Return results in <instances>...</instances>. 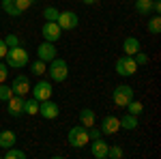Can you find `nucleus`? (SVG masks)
<instances>
[{
    "label": "nucleus",
    "mask_w": 161,
    "mask_h": 159,
    "mask_svg": "<svg viewBox=\"0 0 161 159\" xmlns=\"http://www.w3.org/2000/svg\"><path fill=\"white\" fill-rule=\"evenodd\" d=\"M88 144H90V155H92V157H97V159L108 157V146H110V144H108L105 140L97 138V140H90Z\"/></svg>",
    "instance_id": "ddd939ff"
},
{
    "label": "nucleus",
    "mask_w": 161,
    "mask_h": 159,
    "mask_svg": "<svg viewBox=\"0 0 161 159\" xmlns=\"http://www.w3.org/2000/svg\"><path fill=\"white\" fill-rule=\"evenodd\" d=\"M4 157H7V159H26V153H24V150H19V148H15V146H11V148H7Z\"/></svg>",
    "instance_id": "393cba45"
},
{
    "label": "nucleus",
    "mask_w": 161,
    "mask_h": 159,
    "mask_svg": "<svg viewBox=\"0 0 161 159\" xmlns=\"http://www.w3.org/2000/svg\"><path fill=\"white\" fill-rule=\"evenodd\" d=\"M47 75L52 82H64L69 77V65L64 58H52L47 62Z\"/></svg>",
    "instance_id": "f03ea898"
},
{
    "label": "nucleus",
    "mask_w": 161,
    "mask_h": 159,
    "mask_svg": "<svg viewBox=\"0 0 161 159\" xmlns=\"http://www.w3.org/2000/svg\"><path fill=\"white\" fill-rule=\"evenodd\" d=\"M101 133H105V135H114V133H118L120 131V118L118 116H114V114H108L103 121H101Z\"/></svg>",
    "instance_id": "9d476101"
},
{
    "label": "nucleus",
    "mask_w": 161,
    "mask_h": 159,
    "mask_svg": "<svg viewBox=\"0 0 161 159\" xmlns=\"http://www.w3.org/2000/svg\"><path fill=\"white\" fill-rule=\"evenodd\" d=\"M58 9L56 7H45L43 9V17H45V22H56V17H58Z\"/></svg>",
    "instance_id": "a878e982"
},
{
    "label": "nucleus",
    "mask_w": 161,
    "mask_h": 159,
    "mask_svg": "<svg viewBox=\"0 0 161 159\" xmlns=\"http://www.w3.org/2000/svg\"><path fill=\"white\" fill-rule=\"evenodd\" d=\"M125 153H123V148L120 146H108V157L110 159H120Z\"/></svg>",
    "instance_id": "cd10ccee"
},
{
    "label": "nucleus",
    "mask_w": 161,
    "mask_h": 159,
    "mask_svg": "<svg viewBox=\"0 0 161 159\" xmlns=\"http://www.w3.org/2000/svg\"><path fill=\"white\" fill-rule=\"evenodd\" d=\"M28 49H24L22 45H17V48H9L7 49V54H4V60H7V67H11V69H22L28 65Z\"/></svg>",
    "instance_id": "f257e3e1"
},
{
    "label": "nucleus",
    "mask_w": 161,
    "mask_h": 159,
    "mask_svg": "<svg viewBox=\"0 0 161 159\" xmlns=\"http://www.w3.org/2000/svg\"><path fill=\"white\" fill-rule=\"evenodd\" d=\"M0 9L7 15H11V17H19L22 15V11L15 7V0H0Z\"/></svg>",
    "instance_id": "a211bd4d"
},
{
    "label": "nucleus",
    "mask_w": 161,
    "mask_h": 159,
    "mask_svg": "<svg viewBox=\"0 0 161 159\" xmlns=\"http://www.w3.org/2000/svg\"><path fill=\"white\" fill-rule=\"evenodd\" d=\"M41 35H43V39L45 41H58L62 35V30H60V26L56 24V22H45V24L41 26Z\"/></svg>",
    "instance_id": "9b49d317"
},
{
    "label": "nucleus",
    "mask_w": 161,
    "mask_h": 159,
    "mask_svg": "<svg viewBox=\"0 0 161 159\" xmlns=\"http://www.w3.org/2000/svg\"><path fill=\"white\" fill-rule=\"evenodd\" d=\"M82 2H84V4H95L97 0H82Z\"/></svg>",
    "instance_id": "c9c22d12"
},
{
    "label": "nucleus",
    "mask_w": 161,
    "mask_h": 159,
    "mask_svg": "<svg viewBox=\"0 0 161 159\" xmlns=\"http://www.w3.org/2000/svg\"><path fill=\"white\" fill-rule=\"evenodd\" d=\"M114 69H116V73L123 75V77H131V75L137 71V65H136V60H133V56H123V58L116 60Z\"/></svg>",
    "instance_id": "423d86ee"
},
{
    "label": "nucleus",
    "mask_w": 161,
    "mask_h": 159,
    "mask_svg": "<svg viewBox=\"0 0 161 159\" xmlns=\"http://www.w3.org/2000/svg\"><path fill=\"white\" fill-rule=\"evenodd\" d=\"M136 11L140 15H148L153 11V0H136Z\"/></svg>",
    "instance_id": "4be33fe9"
},
{
    "label": "nucleus",
    "mask_w": 161,
    "mask_h": 159,
    "mask_svg": "<svg viewBox=\"0 0 161 159\" xmlns=\"http://www.w3.org/2000/svg\"><path fill=\"white\" fill-rule=\"evenodd\" d=\"M56 24L60 26V30H75L80 26V15L75 11H60L56 17Z\"/></svg>",
    "instance_id": "39448f33"
},
{
    "label": "nucleus",
    "mask_w": 161,
    "mask_h": 159,
    "mask_svg": "<svg viewBox=\"0 0 161 159\" xmlns=\"http://www.w3.org/2000/svg\"><path fill=\"white\" fill-rule=\"evenodd\" d=\"M142 49V43H140V39L136 37H127L123 41V52H125V56H133L136 52H140Z\"/></svg>",
    "instance_id": "2eb2a0df"
},
{
    "label": "nucleus",
    "mask_w": 161,
    "mask_h": 159,
    "mask_svg": "<svg viewBox=\"0 0 161 159\" xmlns=\"http://www.w3.org/2000/svg\"><path fill=\"white\" fill-rule=\"evenodd\" d=\"M67 140H69V144L75 146V148L86 146L88 142H90V138H88V129L84 127V125L71 127V129H69V133H67Z\"/></svg>",
    "instance_id": "7ed1b4c3"
},
{
    "label": "nucleus",
    "mask_w": 161,
    "mask_h": 159,
    "mask_svg": "<svg viewBox=\"0 0 161 159\" xmlns=\"http://www.w3.org/2000/svg\"><path fill=\"white\" fill-rule=\"evenodd\" d=\"M4 43H7V48H17V45H19V37L11 32V35L4 37Z\"/></svg>",
    "instance_id": "c756f323"
},
{
    "label": "nucleus",
    "mask_w": 161,
    "mask_h": 159,
    "mask_svg": "<svg viewBox=\"0 0 161 159\" xmlns=\"http://www.w3.org/2000/svg\"><path fill=\"white\" fill-rule=\"evenodd\" d=\"M7 43H4V39H0V58H4V54H7Z\"/></svg>",
    "instance_id": "f704fd0d"
},
{
    "label": "nucleus",
    "mask_w": 161,
    "mask_h": 159,
    "mask_svg": "<svg viewBox=\"0 0 161 159\" xmlns=\"http://www.w3.org/2000/svg\"><path fill=\"white\" fill-rule=\"evenodd\" d=\"M58 52H56V45L52 41H43L41 45L37 48V58H41L43 62H50L52 58H56Z\"/></svg>",
    "instance_id": "f8f14e48"
},
{
    "label": "nucleus",
    "mask_w": 161,
    "mask_h": 159,
    "mask_svg": "<svg viewBox=\"0 0 161 159\" xmlns=\"http://www.w3.org/2000/svg\"><path fill=\"white\" fill-rule=\"evenodd\" d=\"M153 13H155V15H159V13H161V2H159V0H153Z\"/></svg>",
    "instance_id": "72a5a7b5"
},
{
    "label": "nucleus",
    "mask_w": 161,
    "mask_h": 159,
    "mask_svg": "<svg viewBox=\"0 0 161 159\" xmlns=\"http://www.w3.org/2000/svg\"><path fill=\"white\" fill-rule=\"evenodd\" d=\"M52 93H54V88H52V82H50V80H39L37 84L30 88V95L37 99V101L52 99Z\"/></svg>",
    "instance_id": "0eeeda50"
},
{
    "label": "nucleus",
    "mask_w": 161,
    "mask_h": 159,
    "mask_svg": "<svg viewBox=\"0 0 161 159\" xmlns=\"http://www.w3.org/2000/svg\"><path fill=\"white\" fill-rule=\"evenodd\" d=\"M7 77H9V67H7V62L0 60V84H2Z\"/></svg>",
    "instance_id": "473e14b6"
},
{
    "label": "nucleus",
    "mask_w": 161,
    "mask_h": 159,
    "mask_svg": "<svg viewBox=\"0 0 161 159\" xmlns=\"http://www.w3.org/2000/svg\"><path fill=\"white\" fill-rule=\"evenodd\" d=\"M0 11H2V9H0Z\"/></svg>",
    "instance_id": "e433bc0d"
},
{
    "label": "nucleus",
    "mask_w": 161,
    "mask_h": 159,
    "mask_svg": "<svg viewBox=\"0 0 161 159\" xmlns=\"http://www.w3.org/2000/svg\"><path fill=\"white\" fill-rule=\"evenodd\" d=\"M125 108L129 110V114H133V116H140V114L144 112V105H142V101H136V99H131V101H129Z\"/></svg>",
    "instance_id": "5701e85b"
},
{
    "label": "nucleus",
    "mask_w": 161,
    "mask_h": 159,
    "mask_svg": "<svg viewBox=\"0 0 161 159\" xmlns=\"http://www.w3.org/2000/svg\"><path fill=\"white\" fill-rule=\"evenodd\" d=\"M13 95V90H11V86H7L4 82L0 84V101H9V97Z\"/></svg>",
    "instance_id": "bb28decb"
},
{
    "label": "nucleus",
    "mask_w": 161,
    "mask_h": 159,
    "mask_svg": "<svg viewBox=\"0 0 161 159\" xmlns=\"http://www.w3.org/2000/svg\"><path fill=\"white\" fill-rule=\"evenodd\" d=\"M32 2H35V0H15V7L24 13V11H28V9H30V4H32Z\"/></svg>",
    "instance_id": "7c9ffc66"
},
{
    "label": "nucleus",
    "mask_w": 161,
    "mask_h": 159,
    "mask_svg": "<svg viewBox=\"0 0 161 159\" xmlns=\"http://www.w3.org/2000/svg\"><path fill=\"white\" fill-rule=\"evenodd\" d=\"M45 71H47V62H43L41 58H37V60H32L30 62V73L32 75H45Z\"/></svg>",
    "instance_id": "aec40b11"
},
{
    "label": "nucleus",
    "mask_w": 161,
    "mask_h": 159,
    "mask_svg": "<svg viewBox=\"0 0 161 159\" xmlns=\"http://www.w3.org/2000/svg\"><path fill=\"white\" fill-rule=\"evenodd\" d=\"M133 60H136L137 67H142V65H148V56L140 49V52H136V54H133Z\"/></svg>",
    "instance_id": "c85d7f7f"
},
{
    "label": "nucleus",
    "mask_w": 161,
    "mask_h": 159,
    "mask_svg": "<svg viewBox=\"0 0 161 159\" xmlns=\"http://www.w3.org/2000/svg\"><path fill=\"white\" fill-rule=\"evenodd\" d=\"M95 112L90 110V108H82L80 110V125H84V127H92L95 125Z\"/></svg>",
    "instance_id": "f3484780"
},
{
    "label": "nucleus",
    "mask_w": 161,
    "mask_h": 159,
    "mask_svg": "<svg viewBox=\"0 0 161 159\" xmlns=\"http://www.w3.org/2000/svg\"><path fill=\"white\" fill-rule=\"evenodd\" d=\"M86 129H88V138H90V140H97V138L103 135V133H101V129H99V127H95V125H92V127H86Z\"/></svg>",
    "instance_id": "2f4dec72"
},
{
    "label": "nucleus",
    "mask_w": 161,
    "mask_h": 159,
    "mask_svg": "<svg viewBox=\"0 0 161 159\" xmlns=\"http://www.w3.org/2000/svg\"><path fill=\"white\" fill-rule=\"evenodd\" d=\"M146 28H148L150 35H159V32H161V17H159V15L150 17V20H148V26H146Z\"/></svg>",
    "instance_id": "b1692460"
},
{
    "label": "nucleus",
    "mask_w": 161,
    "mask_h": 159,
    "mask_svg": "<svg viewBox=\"0 0 161 159\" xmlns=\"http://www.w3.org/2000/svg\"><path fill=\"white\" fill-rule=\"evenodd\" d=\"M30 80H28V75H15L11 82V90L13 95H19V97H28V93H30Z\"/></svg>",
    "instance_id": "6e6552de"
},
{
    "label": "nucleus",
    "mask_w": 161,
    "mask_h": 159,
    "mask_svg": "<svg viewBox=\"0 0 161 159\" xmlns=\"http://www.w3.org/2000/svg\"><path fill=\"white\" fill-rule=\"evenodd\" d=\"M137 127V116H133V114H125L123 118H120V129H127V131H133Z\"/></svg>",
    "instance_id": "6ab92c4d"
},
{
    "label": "nucleus",
    "mask_w": 161,
    "mask_h": 159,
    "mask_svg": "<svg viewBox=\"0 0 161 159\" xmlns=\"http://www.w3.org/2000/svg\"><path fill=\"white\" fill-rule=\"evenodd\" d=\"M131 99H136V93H133V88L127 84H118L114 88V93H112V101H114V105H118V108H125Z\"/></svg>",
    "instance_id": "20e7f679"
},
{
    "label": "nucleus",
    "mask_w": 161,
    "mask_h": 159,
    "mask_svg": "<svg viewBox=\"0 0 161 159\" xmlns=\"http://www.w3.org/2000/svg\"><path fill=\"white\" fill-rule=\"evenodd\" d=\"M58 103L56 101H52V99H45V101H39V114L45 118V121H54V118H58Z\"/></svg>",
    "instance_id": "1a4fd4ad"
},
{
    "label": "nucleus",
    "mask_w": 161,
    "mask_h": 159,
    "mask_svg": "<svg viewBox=\"0 0 161 159\" xmlns=\"http://www.w3.org/2000/svg\"><path fill=\"white\" fill-rule=\"evenodd\" d=\"M24 114H28V116H35V114H39V101H37L35 97L24 99Z\"/></svg>",
    "instance_id": "412c9836"
},
{
    "label": "nucleus",
    "mask_w": 161,
    "mask_h": 159,
    "mask_svg": "<svg viewBox=\"0 0 161 159\" xmlns=\"http://www.w3.org/2000/svg\"><path fill=\"white\" fill-rule=\"evenodd\" d=\"M15 142H17V135L13 133V131H0V148H11L15 146Z\"/></svg>",
    "instance_id": "dca6fc26"
},
{
    "label": "nucleus",
    "mask_w": 161,
    "mask_h": 159,
    "mask_svg": "<svg viewBox=\"0 0 161 159\" xmlns=\"http://www.w3.org/2000/svg\"><path fill=\"white\" fill-rule=\"evenodd\" d=\"M24 99L26 97H19V95H11L9 97V114H11L13 118H17V116H22L24 114Z\"/></svg>",
    "instance_id": "4468645a"
}]
</instances>
